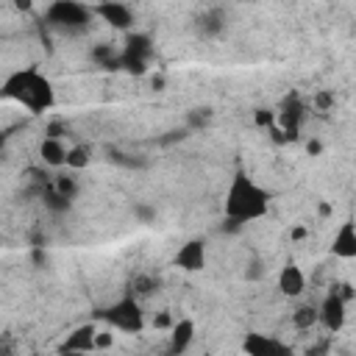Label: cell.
Wrapping results in <instances>:
<instances>
[{
    "label": "cell",
    "mask_w": 356,
    "mask_h": 356,
    "mask_svg": "<svg viewBox=\"0 0 356 356\" xmlns=\"http://www.w3.org/2000/svg\"><path fill=\"white\" fill-rule=\"evenodd\" d=\"M270 209V192L250 178L248 172H234L228 189H225V200H222V214H225V228L228 231H239L248 222H256L267 214Z\"/></svg>",
    "instance_id": "cell-1"
},
{
    "label": "cell",
    "mask_w": 356,
    "mask_h": 356,
    "mask_svg": "<svg viewBox=\"0 0 356 356\" xmlns=\"http://www.w3.org/2000/svg\"><path fill=\"white\" fill-rule=\"evenodd\" d=\"M0 95L6 100H14L19 103L22 108H28L31 114H44L53 108L56 103V89H53V81L47 75H42L36 67H22V70H14L3 78V86H0Z\"/></svg>",
    "instance_id": "cell-2"
},
{
    "label": "cell",
    "mask_w": 356,
    "mask_h": 356,
    "mask_svg": "<svg viewBox=\"0 0 356 356\" xmlns=\"http://www.w3.org/2000/svg\"><path fill=\"white\" fill-rule=\"evenodd\" d=\"M95 11L86 3H75V0H56L44 8V19L50 28L61 31V33H83L92 22Z\"/></svg>",
    "instance_id": "cell-3"
},
{
    "label": "cell",
    "mask_w": 356,
    "mask_h": 356,
    "mask_svg": "<svg viewBox=\"0 0 356 356\" xmlns=\"http://www.w3.org/2000/svg\"><path fill=\"white\" fill-rule=\"evenodd\" d=\"M100 317L106 320L108 328L122 331V334H139L145 328V312H142V306L134 295H122L120 300L106 306L100 312Z\"/></svg>",
    "instance_id": "cell-4"
},
{
    "label": "cell",
    "mask_w": 356,
    "mask_h": 356,
    "mask_svg": "<svg viewBox=\"0 0 356 356\" xmlns=\"http://www.w3.org/2000/svg\"><path fill=\"white\" fill-rule=\"evenodd\" d=\"M153 39L147 33H139V31H131L125 33V42L120 47V70H128L134 75H142L150 61H153Z\"/></svg>",
    "instance_id": "cell-5"
},
{
    "label": "cell",
    "mask_w": 356,
    "mask_h": 356,
    "mask_svg": "<svg viewBox=\"0 0 356 356\" xmlns=\"http://www.w3.org/2000/svg\"><path fill=\"white\" fill-rule=\"evenodd\" d=\"M303 120H306V103L300 100V95H286L281 100V108L275 111V125L286 136V142H295L298 139Z\"/></svg>",
    "instance_id": "cell-6"
},
{
    "label": "cell",
    "mask_w": 356,
    "mask_h": 356,
    "mask_svg": "<svg viewBox=\"0 0 356 356\" xmlns=\"http://www.w3.org/2000/svg\"><path fill=\"white\" fill-rule=\"evenodd\" d=\"M317 312H320V325H323L328 334L342 331L345 323H348V300L339 298L334 289H328V295L320 300Z\"/></svg>",
    "instance_id": "cell-7"
},
{
    "label": "cell",
    "mask_w": 356,
    "mask_h": 356,
    "mask_svg": "<svg viewBox=\"0 0 356 356\" xmlns=\"http://www.w3.org/2000/svg\"><path fill=\"white\" fill-rule=\"evenodd\" d=\"M242 350L245 356H292V348L286 342L261 331H248L242 339Z\"/></svg>",
    "instance_id": "cell-8"
},
{
    "label": "cell",
    "mask_w": 356,
    "mask_h": 356,
    "mask_svg": "<svg viewBox=\"0 0 356 356\" xmlns=\"http://www.w3.org/2000/svg\"><path fill=\"white\" fill-rule=\"evenodd\" d=\"M206 259H209V253H206V239H186L178 250H175V256H172V264L178 267V270H184V273H200L203 267H206Z\"/></svg>",
    "instance_id": "cell-9"
},
{
    "label": "cell",
    "mask_w": 356,
    "mask_h": 356,
    "mask_svg": "<svg viewBox=\"0 0 356 356\" xmlns=\"http://www.w3.org/2000/svg\"><path fill=\"white\" fill-rule=\"evenodd\" d=\"M97 331H100V328H97L95 323H81V325H75V328L64 337L58 353H95V350H97Z\"/></svg>",
    "instance_id": "cell-10"
},
{
    "label": "cell",
    "mask_w": 356,
    "mask_h": 356,
    "mask_svg": "<svg viewBox=\"0 0 356 356\" xmlns=\"http://www.w3.org/2000/svg\"><path fill=\"white\" fill-rule=\"evenodd\" d=\"M92 11H95V17H100L106 25H111V28H117V31H128L131 33V28H134V8L131 6H125V3H117V0H106V3H97V6H92Z\"/></svg>",
    "instance_id": "cell-11"
},
{
    "label": "cell",
    "mask_w": 356,
    "mask_h": 356,
    "mask_svg": "<svg viewBox=\"0 0 356 356\" xmlns=\"http://www.w3.org/2000/svg\"><path fill=\"white\" fill-rule=\"evenodd\" d=\"M328 248H331V253L337 259H356V222L353 220L339 222V228L334 231Z\"/></svg>",
    "instance_id": "cell-12"
},
{
    "label": "cell",
    "mask_w": 356,
    "mask_h": 356,
    "mask_svg": "<svg viewBox=\"0 0 356 356\" xmlns=\"http://www.w3.org/2000/svg\"><path fill=\"white\" fill-rule=\"evenodd\" d=\"M306 289V275L295 261H284V267L278 270V292L284 298H298Z\"/></svg>",
    "instance_id": "cell-13"
},
{
    "label": "cell",
    "mask_w": 356,
    "mask_h": 356,
    "mask_svg": "<svg viewBox=\"0 0 356 356\" xmlns=\"http://www.w3.org/2000/svg\"><path fill=\"white\" fill-rule=\"evenodd\" d=\"M192 339H195V320H192V317H181V320H175V325L170 328V350H167V353H172V356H184V353L189 350Z\"/></svg>",
    "instance_id": "cell-14"
},
{
    "label": "cell",
    "mask_w": 356,
    "mask_h": 356,
    "mask_svg": "<svg viewBox=\"0 0 356 356\" xmlns=\"http://www.w3.org/2000/svg\"><path fill=\"white\" fill-rule=\"evenodd\" d=\"M197 31L200 36H220L225 31V8L220 6H211V8H203L200 17H197Z\"/></svg>",
    "instance_id": "cell-15"
},
{
    "label": "cell",
    "mask_w": 356,
    "mask_h": 356,
    "mask_svg": "<svg viewBox=\"0 0 356 356\" xmlns=\"http://www.w3.org/2000/svg\"><path fill=\"white\" fill-rule=\"evenodd\" d=\"M67 153H70V147L61 142V139H50V136H44L42 142H39V159L47 164V167H67Z\"/></svg>",
    "instance_id": "cell-16"
},
{
    "label": "cell",
    "mask_w": 356,
    "mask_h": 356,
    "mask_svg": "<svg viewBox=\"0 0 356 356\" xmlns=\"http://www.w3.org/2000/svg\"><path fill=\"white\" fill-rule=\"evenodd\" d=\"M89 56H92V61H95L97 67H103V70H120V50L111 47V44H106V42L95 44Z\"/></svg>",
    "instance_id": "cell-17"
},
{
    "label": "cell",
    "mask_w": 356,
    "mask_h": 356,
    "mask_svg": "<svg viewBox=\"0 0 356 356\" xmlns=\"http://www.w3.org/2000/svg\"><path fill=\"white\" fill-rule=\"evenodd\" d=\"M47 186H50V189H56L58 195H64L67 200H75V195H78V181H75L72 175H64V172L53 175Z\"/></svg>",
    "instance_id": "cell-18"
},
{
    "label": "cell",
    "mask_w": 356,
    "mask_h": 356,
    "mask_svg": "<svg viewBox=\"0 0 356 356\" xmlns=\"http://www.w3.org/2000/svg\"><path fill=\"white\" fill-rule=\"evenodd\" d=\"M292 323H295V328L309 331L312 325L320 323V312H317V306H300V309H295V312H292Z\"/></svg>",
    "instance_id": "cell-19"
},
{
    "label": "cell",
    "mask_w": 356,
    "mask_h": 356,
    "mask_svg": "<svg viewBox=\"0 0 356 356\" xmlns=\"http://www.w3.org/2000/svg\"><path fill=\"white\" fill-rule=\"evenodd\" d=\"M89 159H92V150L86 145H72L67 153V170H83L89 167Z\"/></svg>",
    "instance_id": "cell-20"
},
{
    "label": "cell",
    "mask_w": 356,
    "mask_h": 356,
    "mask_svg": "<svg viewBox=\"0 0 356 356\" xmlns=\"http://www.w3.org/2000/svg\"><path fill=\"white\" fill-rule=\"evenodd\" d=\"M42 200H44V206L50 209V211H56V214H61V211H70V206H72V200H67L64 195H58L56 189H50V186H44V192H42Z\"/></svg>",
    "instance_id": "cell-21"
},
{
    "label": "cell",
    "mask_w": 356,
    "mask_h": 356,
    "mask_svg": "<svg viewBox=\"0 0 356 356\" xmlns=\"http://www.w3.org/2000/svg\"><path fill=\"white\" fill-rule=\"evenodd\" d=\"M209 120H211V108H192V111L186 114V128H189V131L203 128Z\"/></svg>",
    "instance_id": "cell-22"
},
{
    "label": "cell",
    "mask_w": 356,
    "mask_h": 356,
    "mask_svg": "<svg viewBox=\"0 0 356 356\" xmlns=\"http://www.w3.org/2000/svg\"><path fill=\"white\" fill-rule=\"evenodd\" d=\"M108 159L114 164H120V167H145L147 164L145 159H131L128 153H120V150H108Z\"/></svg>",
    "instance_id": "cell-23"
},
{
    "label": "cell",
    "mask_w": 356,
    "mask_h": 356,
    "mask_svg": "<svg viewBox=\"0 0 356 356\" xmlns=\"http://www.w3.org/2000/svg\"><path fill=\"white\" fill-rule=\"evenodd\" d=\"M253 120H256V125H259V128H267V131H270V128L275 125V111L256 108V111H253Z\"/></svg>",
    "instance_id": "cell-24"
},
{
    "label": "cell",
    "mask_w": 356,
    "mask_h": 356,
    "mask_svg": "<svg viewBox=\"0 0 356 356\" xmlns=\"http://www.w3.org/2000/svg\"><path fill=\"white\" fill-rule=\"evenodd\" d=\"M131 286H134V292H136V295H150L156 284H153V278L139 275V278H134V284H131ZM136 295H134V298H136Z\"/></svg>",
    "instance_id": "cell-25"
},
{
    "label": "cell",
    "mask_w": 356,
    "mask_h": 356,
    "mask_svg": "<svg viewBox=\"0 0 356 356\" xmlns=\"http://www.w3.org/2000/svg\"><path fill=\"white\" fill-rule=\"evenodd\" d=\"M134 214H136L142 222H153V220H156V209H150V206H145V203H136V206H134Z\"/></svg>",
    "instance_id": "cell-26"
},
{
    "label": "cell",
    "mask_w": 356,
    "mask_h": 356,
    "mask_svg": "<svg viewBox=\"0 0 356 356\" xmlns=\"http://www.w3.org/2000/svg\"><path fill=\"white\" fill-rule=\"evenodd\" d=\"M114 328H100L97 331V350H106V348H111L114 345V334H111Z\"/></svg>",
    "instance_id": "cell-27"
},
{
    "label": "cell",
    "mask_w": 356,
    "mask_h": 356,
    "mask_svg": "<svg viewBox=\"0 0 356 356\" xmlns=\"http://www.w3.org/2000/svg\"><path fill=\"white\" fill-rule=\"evenodd\" d=\"M314 106H317L320 111L331 108V106H334V95H331V92H317V95H314Z\"/></svg>",
    "instance_id": "cell-28"
},
{
    "label": "cell",
    "mask_w": 356,
    "mask_h": 356,
    "mask_svg": "<svg viewBox=\"0 0 356 356\" xmlns=\"http://www.w3.org/2000/svg\"><path fill=\"white\" fill-rule=\"evenodd\" d=\"M186 134H189V128H181V131H170V134H167V136H161L159 142H161V145H170V142H181Z\"/></svg>",
    "instance_id": "cell-29"
},
{
    "label": "cell",
    "mask_w": 356,
    "mask_h": 356,
    "mask_svg": "<svg viewBox=\"0 0 356 356\" xmlns=\"http://www.w3.org/2000/svg\"><path fill=\"white\" fill-rule=\"evenodd\" d=\"M153 325H156V328H172V325H175V320H172L167 312H161V314H156V317H153Z\"/></svg>",
    "instance_id": "cell-30"
},
{
    "label": "cell",
    "mask_w": 356,
    "mask_h": 356,
    "mask_svg": "<svg viewBox=\"0 0 356 356\" xmlns=\"http://www.w3.org/2000/svg\"><path fill=\"white\" fill-rule=\"evenodd\" d=\"M325 350H328V339H323L320 345L309 348V350H306V356H325Z\"/></svg>",
    "instance_id": "cell-31"
},
{
    "label": "cell",
    "mask_w": 356,
    "mask_h": 356,
    "mask_svg": "<svg viewBox=\"0 0 356 356\" xmlns=\"http://www.w3.org/2000/svg\"><path fill=\"white\" fill-rule=\"evenodd\" d=\"M306 150H309V153H314V156H317V153H320V150H323V145H320V142H309V145H306Z\"/></svg>",
    "instance_id": "cell-32"
},
{
    "label": "cell",
    "mask_w": 356,
    "mask_h": 356,
    "mask_svg": "<svg viewBox=\"0 0 356 356\" xmlns=\"http://www.w3.org/2000/svg\"><path fill=\"white\" fill-rule=\"evenodd\" d=\"M306 236V228H292V239H303Z\"/></svg>",
    "instance_id": "cell-33"
},
{
    "label": "cell",
    "mask_w": 356,
    "mask_h": 356,
    "mask_svg": "<svg viewBox=\"0 0 356 356\" xmlns=\"http://www.w3.org/2000/svg\"><path fill=\"white\" fill-rule=\"evenodd\" d=\"M320 214L328 217V214H331V206H328V203H320Z\"/></svg>",
    "instance_id": "cell-34"
},
{
    "label": "cell",
    "mask_w": 356,
    "mask_h": 356,
    "mask_svg": "<svg viewBox=\"0 0 356 356\" xmlns=\"http://www.w3.org/2000/svg\"><path fill=\"white\" fill-rule=\"evenodd\" d=\"M161 86H164V78H161V75H159V78H153V89H161Z\"/></svg>",
    "instance_id": "cell-35"
},
{
    "label": "cell",
    "mask_w": 356,
    "mask_h": 356,
    "mask_svg": "<svg viewBox=\"0 0 356 356\" xmlns=\"http://www.w3.org/2000/svg\"><path fill=\"white\" fill-rule=\"evenodd\" d=\"M58 356H89V353H58Z\"/></svg>",
    "instance_id": "cell-36"
},
{
    "label": "cell",
    "mask_w": 356,
    "mask_h": 356,
    "mask_svg": "<svg viewBox=\"0 0 356 356\" xmlns=\"http://www.w3.org/2000/svg\"><path fill=\"white\" fill-rule=\"evenodd\" d=\"M203 356H211V353H203Z\"/></svg>",
    "instance_id": "cell-37"
}]
</instances>
